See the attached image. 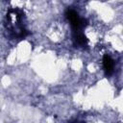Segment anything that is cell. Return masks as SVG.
I'll return each instance as SVG.
<instances>
[{
	"label": "cell",
	"instance_id": "1",
	"mask_svg": "<svg viewBox=\"0 0 123 123\" xmlns=\"http://www.w3.org/2000/svg\"><path fill=\"white\" fill-rule=\"evenodd\" d=\"M4 26L8 33V37L11 39L21 40L29 35L26 17L23 11L20 9L12 8L7 12L4 20Z\"/></svg>",
	"mask_w": 123,
	"mask_h": 123
},
{
	"label": "cell",
	"instance_id": "2",
	"mask_svg": "<svg viewBox=\"0 0 123 123\" xmlns=\"http://www.w3.org/2000/svg\"><path fill=\"white\" fill-rule=\"evenodd\" d=\"M65 16H66L67 20L70 22L73 32L83 31V29L86 26V20L84 18H82L74 9H71V8L67 9L66 12H65Z\"/></svg>",
	"mask_w": 123,
	"mask_h": 123
},
{
	"label": "cell",
	"instance_id": "3",
	"mask_svg": "<svg viewBox=\"0 0 123 123\" xmlns=\"http://www.w3.org/2000/svg\"><path fill=\"white\" fill-rule=\"evenodd\" d=\"M103 68L105 71V74L107 76H111L113 74L114 72V68H115V62L114 60L108 54L103 56Z\"/></svg>",
	"mask_w": 123,
	"mask_h": 123
},
{
	"label": "cell",
	"instance_id": "4",
	"mask_svg": "<svg viewBox=\"0 0 123 123\" xmlns=\"http://www.w3.org/2000/svg\"><path fill=\"white\" fill-rule=\"evenodd\" d=\"M73 41L74 44L78 47L85 48L88 45V39L86 37V35L83 33V31L73 32Z\"/></svg>",
	"mask_w": 123,
	"mask_h": 123
}]
</instances>
